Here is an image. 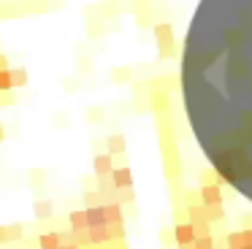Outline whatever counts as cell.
Segmentation results:
<instances>
[{"instance_id": "6da1fadb", "label": "cell", "mask_w": 252, "mask_h": 249, "mask_svg": "<svg viewBox=\"0 0 252 249\" xmlns=\"http://www.w3.org/2000/svg\"><path fill=\"white\" fill-rule=\"evenodd\" d=\"M182 100L209 165L252 200V0H201L182 49Z\"/></svg>"}]
</instances>
